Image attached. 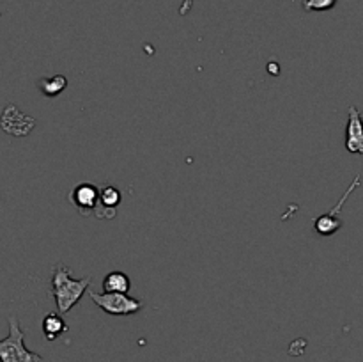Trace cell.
Instances as JSON below:
<instances>
[{
    "instance_id": "cell-3",
    "label": "cell",
    "mask_w": 363,
    "mask_h": 362,
    "mask_svg": "<svg viewBox=\"0 0 363 362\" xmlns=\"http://www.w3.org/2000/svg\"><path fill=\"white\" fill-rule=\"evenodd\" d=\"M89 297L103 312L110 316H131L144 309V302L128 297V293H106V291L96 293L89 290Z\"/></svg>"
},
{
    "instance_id": "cell-11",
    "label": "cell",
    "mask_w": 363,
    "mask_h": 362,
    "mask_svg": "<svg viewBox=\"0 0 363 362\" xmlns=\"http://www.w3.org/2000/svg\"><path fill=\"white\" fill-rule=\"evenodd\" d=\"M66 87L67 78L64 77V75H53V77L41 78V80H39V91H41L46 98H55V96H59Z\"/></svg>"
},
{
    "instance_id": "cell-4",
    "label": "cell",
    "mask_w": 363,
    "mask_h": 362,
    "mask_svg": "<svg viewBox=\"0 0 363 362\" xmlns=\"http://www.w3.org/2000/svg\"><path fill=\"white\" fill-rule=\"evenodd\" d=\"M358 187H360V176L354 177L353 183L350 185V188H347V190L344 192L342 197H340V201L337 202V204L333 206L330 212H326L325 215H321V216H318V219H315V222H314L315 233L321 234V236H332V234H335L337 231L342 227V219H340L339 215H340V212H342L346 201L350 199V195L353 194V192L357 190Z\"/></svg>"
},
{
    "instance_id": "cell-9",
    "label": "cell",
    "mask_w": 363,
    "mask_h": 362,
    "mask_svg": "<svg viewBox=\"0 0 363 362\" xmlns=\"http://www.w3.org/2000/svg\"><path fill=\"white\" fill-rule=\"evenodd\" d=\"M66 332L67 325L60 312H48V314L43 318V334H45L46 341L59 339V337Z\"/></svg>"
},
{
    "instance_id": "cell-2",
    "label": "cell",
    "mask_w": 363,
    "mask_h": 362,
    "mask_svg": "<svg viewBox=\"0 0 363 362\" xmlns=\"http://www.w3.org/2000/svg\"><path fill=\"white\" fill-rule=\"evenodd\" d=\"M0 362H45V358L25 346V332L18 318H9V334L0 341Z\"/></svg>"
},
{
    "instance_id": "cell-7",
    "label": "cell",
    "mask_w": 363,
    "mask_h": 362,
    "mask_svg": "<svg viewBox=\"0 0 363 362\" xmlns=\"http://www.w3.org/2000/svg\"><path fill=\"white\" fill-rule=\"evenodd\" d=\"M30 117L27 114L21 112L16 105L6 106L2 116V128L7 131V133L14 135V137H23V135H28L32 131L30 126H25V124H20V121H28Z\"/></svg>"
},
{
    "instance_id": "cell-8",
    "label": "cell",
    "mask_w": 363,
    "mask_h": 362,
    "mask_svg": "<svg viewBox=\"0 0 363 362\" xmlns=\"http://www.w3.org/2000/svg\"><path fill=\"white\" fill-rule=\"evenodd\" d=\"M123 201V195H121V190L116 187H103L101 195H99V204L96 208V216L98 219H113L116 216L117 206Z\"/></svg>"
},
{
    "instance_id": "cell-10",
    "label": "cell",
    "mask_w": 363,
    "mask_h": 362,
    "mask_svg": "<svg viewBox=\"0 0 363 362\" xmlns=\"http://www.w3.org/2000/svg\"><path fill=\"white\" fill-rule=\"evenodd\" d=\"M130 290L131 280L124 272H110L103 279V291L106 293H128Z\"/></svg>"
},
{
    "instance_id": "cell-12",
    "label": "cell",
    "mask_w": 363,
    "mask_h": 362,
    "mask_svg": "<svg viewBox=\"0 0 363 362\" xmlns=\"http://www.w3.org/2000/svg\"><path fill=\"white\" fill-rule=\"evenodd\" d=\"M339 0H303V9L307 13H325L333 9Z\"/></svg>"
},
{
    "instance_id": "cell-5",
    "label": "cell",
    "mask_w": 363,
    "mask_h": 362,
    "mask_svg": "<svg viewBox=\"0 0 363 362\" xmlns=\"http://www.w3.org/2000/svg\"><path fill=\"white\" fill-rule=\"evenodd\" d=\"M99 195L101 190L96 185L82 183L69 192V202L80 212V215H91L98 208Z\"/></svg>"
},
{
    "instance_id": "cell-1",
    "label": "cell",
    "mask_w": 363,
    "mask_h": 362,
    "mask_svg": "<svg viewBox=\"0 0 363 362\" xmlns=\"http://www.w3.org/2000/svg\"><path fill=\"white\" fill-rule=\"evenodd\" d=\"M91 287V275L84 277V279H74L71 270L64 265H57L52 273V295L55 300L57 311L60 314H67L82 297L85 291Z\"/></svg>"
},
{
    "instance_id": "cell-6",
    "label": "cell",
    "mask_w": 363,
    "mask_h": 362,
    "mask_svg": "<svg viewBox=\"0 0 363 362\" xmlns=\"http://www.w3.org/2000/svg\"><path fill=\"white\" fill-rule=\"evenodd\" d=\"M346 149L353 155H363V117L354 105L350 106L347 116Z\"/></svg>"
}]
</instances>
